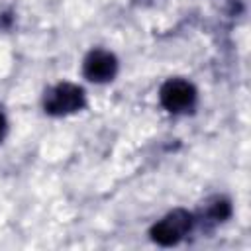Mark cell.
Returning a JSON list of instances; mask_svg holds the SVG:
<instances>
[{
    "label": "cell",
    "mask_w": 251,
    "mask_h": 251,
    "mask_svg": "<svg viewBox=\"0 0 251 251\" xmlns=\"http://www.w3.org/2000/svg\"><path fill=\"white\" fill-rule=\"evenodd\" d=\"M86 104L84 90L73 82H61L45 92L43 108L51 116H67L82 110Z\"/></svg>",
    "instance_id": "1"
},
{
    "label": "cell",
    "mask_w": 251,
    "mask_h": 251,
    "mask_svg": "<svg viewBox=\"0 0 251 251\" xmlns=\"http://www.w3.org/2000/svg\"><path fill=\"white\" fill-rule=\"evenodd\" d=\"M190 227H192V214L178 208V210L169 212L165 218H161L151 227L149 235L157 245L171 247V245H176L190 231Z\"/></svg>",
    "instance_id": "2"
},
{
    "label": "cell",
    "mask_w": 251,
    "mask_h": 251,
    "mask_svg": "<svg viewBox=\"0 0 251 251\" xmlns=\"http://www.w3.org/2000/svg\"><path fill=\"white\" fill-rule=\"evenodd\" d=\"M161 104L171 114H182L188 112L196 102V88L182 78H171L161 86L159 92Z\"/></svg>",
    "instance_id": "3"
},
{
    "label": "cell",
    "mask_w": 251,
    "mask_h": 251,
    "mask_svg": "<svg viewBox=\"0 0 251 251\" xmlns=\"http://www.w3.org/2000/svg\"><path fill=\"white\" fill-rule=\"evenodd\" d=\"M82 73L90 82H108L118 73V59L110 51L94 49L86 55L82 63Z\"/></svg>",
    "instance_id": "4"
},
{
    "label": "cell",
    "mask_w": 251,
    "mask_h": 251,
    "mask_svg": "<svg viewBox=\"0 0 251 251\" xmlns=\"http://www.w3.org/2000/svg\"><path fill=\"white\" fill-rule=\"evenodd\" d=\"M208 214H210V218H212V220L222 222V220L229 218V214H231V206H229V202H227V200L218 198V200H214V204H210V206H208Z\"/></svg>",
    "instance_id": "5"
},
{
    "label": "cell",
    "mask_w": 251,
    "mask_h": 251,
    "mask_svg": "<svg viewBox=\"0 0 251 251\" xmlns=\"http://www.w3.org/2000/svg\"><path fill=\"white\" fill-rule=\"evenodd\" d=\"M4 133H6V118H4L2 114H0V141H2Z\"/></svg>",
    "instance_id": "6"
}]
</instances>
